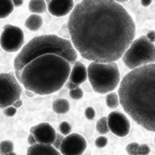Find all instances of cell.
Segmentation results:
<instances>
[{
	"mask_svg": "<svg viewBox=\"0 0 155 155\" xmlns=\"http://www.w3.org/2000/svg\"><path fill=\"white\" fill-rule=\"evenodd\" d=\"M25 94L27 95V96H29V97H33L34 96V94H35V93L34 92H32V91H30V90H25Z\"/></svg>",
	"mask_w": 155,
	"mask_h": 155,
	"instance_id": "obj_34",
	"label": "cell"
},
{
	"mask_svg": "<svg viewBox=\"0 0 155 155\" xmlns=\"http://www.w3.org/2000/svg\"><path fill=\"white\" fill-rule=\"evenodd\" d=\"M115 1H117V2H119V3H124V2H126V1H128V0H115Z\"/></svg>",
	"mask_w": 155,
	"mask_h": 155,
	"instance_id": "obj_35",
	"label": "cell"
},
{
	"mask_svg": "<svg viewBox=\"0 0 155 155\" xmlns=\"http://www.w3.org/2000/svg\"><path fill=\"white\" fill-rule=\"evenodd\" d=\"M15 108H19V107H21L22 105H23V102L19 99V100H17L16 102H15V104H13Z\"/></svg>",
	"mask_w": 155,
	"mask_h": 155,
	"instance_id": "obj_33",
	"label": "cell"
},
{
	"mask_svg": "<svg viewBox=\"0 0 155 155\" xmlns=\"http://www.w3.org/2000/svg\"><path fill=\"white\" fill-rule=\"evenodd\" d=\"M154 143H155V138H154Z\"/></svg>",
	"mask_w": 155,
	"mask_h": 155,
	"instance_id": "obj_39",
	"label": "cell"
},
{
	"mask_svg": "<svg viewBox=\"0 0 155 155\" xmlns=\"http://www.w3.org/2000/svg\"><path fill=\"white\" fill-rule=\"evenodd\" d=\"M108 125L110 131L118 137H125L130 133V122L127 117L118 112H113L108 115Z\"/></svg>",
	"mask_w": 155,
	"mask_h": 155,
	"instance_id": "obj_9",
	"label": "cell"
},
{
	"mask_svg": "<svg viewBox=\"0 0 155 155\" xmlns=\"http://www.w3.org/2000/svg\"><path fill=\"white\" fill-rule=\"evenodd\" d=\"M27 142H28V143H29L30 145L35 144V143H37V141H36V139H35V135H34L33 134H30V135L28 136Z\"/></svg>",
	"mask_w": 155,
	"mask_h": 155,
	"instance_id": "obj_28",
	"label": "cell"
},
{
	"mask_svg": "<svg viewBox=\"0 0 155 155\" xmlns=\"http://www.w3.org/2000/svg\"><path fill=\"white\" fill-rule=\"evenodd\" d=\"M29 11L34 14H42L46 9L45 0H30L28 5Z\"/></svg>",
	"mask_w": 155,
	"mask_h": 155,
	"instance_id": "obj_17",
	"label": "cell"
},
{
	"mask_svg": "<svg viewBox=\"0 0 155 155\" xmlns=\"http://www.w3.org/2000/svg\"><path fill=\"white\" fill-rule=\"evenodd\" d=\"M87 73L93 89L98 94H109L120 83V71L115 62H92L87 68Z\"/></svg>",
	"mask_w": 155,
	"mask_h": 155,
	"instance_id": "obj_4",
	"label": "cell"
},
{
	"mask_svg": "<svg viewBox=\"0 0 155 155\" xmlns=\"http://www.w3.org/2000/svg\"><path fill=\"white\" fill-rule=\"evenodd\" d=\"M60 153L61 152H59L53 144L41 143H36L27 149L28 155H59Z\"/></svg>",
	"mask_w": 155,
	"mask_h": 155,
	"instance_id": "obj_12",
	"label": "cell"
},
{
	"mask_svg": "<svg viewBox=\"0 0 155 155\" xmlns=\"http://www.w3.org/2000/svg\"><path fill=\"white\" fill-rule=\"evenodd\" d=\"M65 86H66L68 89L72 90V89H74V88H76L78 85H77L76 84H74V83L71 82V81H68V82H66V84H65Z\"/></svg>",
	"mask_w": 155,
	"mask_h": 155,
	"instance_id": "obj_30",
	"label": "cell"
},
{
	"mask_svg": "<svg viewBox=\"0 0 155 155\" xmlns=\"http://www.w3.org/2000/svg\"><path fill=\"white\" fill-rule=\"evenodd\" d=\"M18 79L12 73H2L0 74V91L1 103L0 107L5 109L11 106L19 100L21 95V86Z\"/></svg>",
	"mask_w": 155,
	"mask_h": 155,
	"instance_id": "obj_6",
	"label": "cell"
},
{
	"mask_svg": "<svg viewBox=\"0 0 155 155\" xmlns=\"http://www.w3.org/2000/svg\"><path fill=\"white\" fill-rule=\"evenodd\" d=\"M9 155H15V153H13V152H12V153H11Z\"/></svg>",
	"mask_w": 155,
	"mask_h": 155,
	"instance_id": "obj_37",
	"label": "cell"
},
{
	"mask_svg": "<svg viewBox=\"0 0 155 155\" xmlns=\"http://www.w3.org/2000/svg\"><path fill=\"white\" fill-rule=\"evenodd\" d=\"M153 0H141V3L143 6H149L152 4Z\"/></svg>",
	"mask_w": 155,
	"mask_h": 155,
	"instance_id": "obj_31",
	"label": "cell"
},
{
	"mask_svg": "<svg viewBox=\"0 0 155 155\" xmlns=\"http://www.w3.org/2000/svg\"><path fill=\"white\" fill-rule=\"evenodd\" d=\"M70 110V104L65 99H57L53 103V111L55 114H64Z\"/></svg>",
	"mask_w": 155,
	"mask_h": 155,
	"instance_id": "obj_16",
	"label": "cell"
},
{
	"mask_svg": "<svg viewBox=\"0 0 155 155\" xmlns=\"http://www.w3.org/2000/svg\"><path fill=\"white\" fill-rule=\"evenodd\" d=\"M25 35L23 30L15 25H6L1 35V47L7 53H15L20 50L24 45Z\"/></svg>",
	"mask_w": 155,
	"mask_h": 155,
	"instance_id": "obj_7",
	"label": "cell"
},
{
	"mask_svg": "<svg viewBox=\"0 0 155 155\" xmlns=\"http://www.w3.org/2000/svg\"><path fill=\"white\" fill-rule=\"evenodd\" d=\"M69 95H70V97H71L72 99H74V100H80V99H82L83 96H84V92H83V90H82L80 87L77 86L76 88L70 90Z\"/></svg>",
	"mask_w": 155,
	"mask_h": 155,
	"instance_id": "obj_22",
	"label": "cell"
},
{
	"mask_svg": "<svg viewBox=\"0 0 155 155\" xmlns=\"http://www.w3.org/2000/svg\"><path fill=\"white\" fill-rule=\"evenodd\" d=\"M126 152L129 154H149L150 147L147 144H138L137 143H129L126 146Z\"/></svg>",
	"mask_w": 155,
	"mask_h": 155,
	"instance_id": "obj_14",
	"label": "cell"
},
{
	"mask_svg": "<svg viewBox=\"0 0 155 155\" xmlns=\"http://www.w3.org/2000/svg\"><path fill=\"white\" fill-rule=\"evenodd\" d=\"M124 64L130 69L155 63V45L147 36L135 39L123 55Z\"/></svg>",
	"mask_w": 155,
	"mask_h": 155,
	"instance_id": "obj_5",
	"label": "cell"
},
{
	"mask_svg": "<svg viewBox=\"0 0 155 155\" xmlns=\"http://www.w3.org/2000/svg\"><path fill=\"white\" fill-rule=\"evenodd\" d=\"M59 130H60V133L64 135H68L71 134V125L67 123V122H63L60 124L59 125Z\"/></svg>",
	"mask_w": 155,
	"mask_h": 155,
	"instance_id": "obj_23",
	"label": "cell"
},
{
	"mask_svg": "<svg viewBox=\"0 0 155 155\" xmlns=\"http://www.w3.org/2000/svg\"><path fill=\"white\" fill-rule=\"evenodd\" d=\"M77 60L72 41L55 35L34 37L14 61L15 74L24 87L39 95L58 92Z\"/></svg>",
	"mask_w": 155,
	"mask_h": 155,
	"instance_id": "obj_2",
	"label": "cell"
},
{
	"mask_svg": "<svg viewBox=\"0 0 155 155\" xmlns=\"http://www.w3.org/2000/svg\"><path fill=\"white\" fill-rule=\"evenodd\" d=\"M13 3L15 5V6L18 7V6H21L23 5V0H13Z\"/></svg>",
	"mask_w": 155,
	"mask_h": 155,
	"instance_id": "obj_32",
	"label": "cell"
},
{
	"mask_svg": "<svg viewBox=\"0 0 155 155\" xmlns=\"http://www.w3.org/2000/svg\"><path fill=\"white\" fill-rule=\"evenodd\" d=\"M43 24V19L38 14H33L25 20V26L31 31H37Z\"/></svg>",
	"mask_w": 155,
	"mask_h": 155,
	"instance_id": "obj_15",
	"label": "cell"
},
{
	"mask_svg": "<svg viewBox=\"0 0 155 155\" xmlns=\"http://www.w3.org/2000/svg\"><path fill=\"white\" fill-rule=\"evenodd\" d=\"M64 135V134H63ZM62 134H57L56 136V139L54 141V143H53V145L57 149V150H60V147H61V144H62V142L64 140V137H63Z\"/></svg>",
	"mask_w": 155,
	"mask_h": 155,
	"instance_id": "obj_27",
	"label": "cell"
},
{
	"mask_svg": "<svg viewBox=\"0 0 155 155\" xmlns=\"http://www.w3.org/2000/svg\"><path fill=\"white\" fill-rule=\"evenodd\" d=\"M15 5L13 0H0V16L2 19L7 17L14 11Z\"/></svg>",
	"mask_w": 155,
	"mask_h": 155,
	"instance_id": "obj_18",
	"label": "cell"
},
{
	"mask_svg": "<svg viewBox=\"0 0 155 155\" xmlns=\"http://www.w3.org/2000/svg\"><path fill=\"white\" fill-rule=\"evenodd\" d=\"M34 128H35V126H34V127H32V128L30 129V133H31V134H33V132H34Z\"/></svg>",
	"mask_w": 155,
	"mask_h": 155,
	"instance_id": "obj_36",
	"label": "cell"
},
{
	"mask_svg": "<svg viewBox=\"0 0 155 155\" xmlns=\"http://www.w3.org/2000/svg\"><path fill=\"white\" fill-rule=\"evenodd\" d=\"M119 104H120L119 94L114 92L109 93L106 96V105L111 109H114L117 108Z\"/></svg>",
	"mask_w": 155,
	"mask_h": 155,
	"instance_id": "obj_19",
	"label": "cell"
},
{
	"mask_svg": "<svg viewBox=\"0 0 155 155\" xmlns=\"http://www.w3.org/2000/svg\"><path fill=\"white\" fill-rule=\"evenodd\" d=\"M14 150V144L11 141H3L0 143L1 155H9Z\"/></svg>",
	"mask_w": 155,
	"mask_h": 155,
	"instance_id": "obj_21",
	"label": "cell"
},
{
	"mask_svg": "<svg viewBox=\"0 0 155 155\" xmlns=\"http://www.w3.org/2000/svg\"><path fill=\"white\" fill-rule=\"evenodd\" d=\"M45 1H46V3H49V2H50L51 0H45Z\"/></svg>",
	"mask_w": 155,
	"mask_h": 155,
	"instance_id": "obj_38",
	"label": "cell"
},
{
	"mask_svg": "<svg viewBox=\"0 0 155 155\" xmlns=\"http://www.w3.org/2000/svg\"><path fill=\"white\" fill-rule=\"evenodd\" d=\"M146 36L148 37V39L151 41V42H153V43H154L155 42V31H150V32H148L147 33V35H146Z\"/></svg>",
	"mask_w": 155,
	"mask_h": 155,
	"instance_id": "obj_29",
	"label": "cell"
},
{
	"mask_svg": "<svg viewBox=\"0 0 155 155\" xmlns=\"http://www.w3.org/2000/svg\"><path fill=\"white\" fill-rule=\"evenodd\" d=\"M33 134L35 135L37 143L46 144H53L57 136L54 127L47 123H42L35 126Z\"/></svg>",
	"mask_w": 155,
	"mask_h": 155,
	"instance_id": "obj_10",
	"label": "cell"
},
{
	"mask_svg": "<svg viewBox=\"0 0 155 155\" xmlns=\"http://www.w3.org/2000/svg\"><path fill=\"white\" fill-rule=\"evenodd\" d=\"M68 31L80 55L111 63L123 57L135 37V24L115 0H82L70 14Z\"/></svg>",
	"mask_w": 155,
	"mask_h": 155,
	"instance_id": "obj_1",
	"label": "cell"
},
{
	"mask_svg": "<svg viewBox=\"0 0 155 155\" xmlns=\"http://www.w3.org/2000/svg\"><path fill=\"white\" fill-rule=\"evenodd\" d=\"M87 76H88V73L86 67L82 63L76 61L72 68L69 76V81L76 84L77 85H80L86 81Z\"/></svg>",
	"mask_w": 155,
	"mask_h": 155,
	"instance_id": "obj_13",
	"label": "cell"
},
{
	"mask_svg": "<svg viewBox=\"0 0 155 155\" xmlns=\"http://www.w3.org/2000/svg\"><path fill=\"white\" fill-rule=\"evenodd\" d=\"M84 115L88 120H93L95 117V111L93 107H87L84 110Z\"/></svg>",
	"mask_w": 155,
	"mask_h": 155,
	"instance_id": "obj_25",
	"label": "cell"
},
{
	"mask_svg": "<svg viewBox=\"0 0 155 155\" xmlns=\"http://www.w3.org/2000/svg\"><path fill=\"white\" fill-rule=\"evenodd\" d=\"M86 146V141L82 135L78 134H70L64 138L60 152L64 155H80L84 153Z\"/></svg>",
	"mask_w": 155,
	"mask_h": 155,
	"instance_id": "obj_8",
	"label": "cell"
},
{
	"mask_svg": "<svg viewBox=\"0 0 155 155\" xmlns=\"http://www.w3.org/2000/svg\"><path fill=\"white\" fill-rule=\"evenodd\" d=\"M4 114H5V116L12 117L16 114V108L14 105L13 106H8V107L4 109Z\"/></svg>",
	"mask_w": 155,
	"mask_h": 155,
	"instance_id": "obj_26",
	"label": "cell"
},
{
	"mask_svg": "<svg viewBox=\"0 0 155 155\" xmlns=\"http://www.w3.org/2000/svg\"><path fill=\"white\" fill-rule=\"evenodd\" d=\"M120 104L139 125L155 133V64L128 73L120 83Z\"/></svg>",
	"mask_w": 155,
	"mask_h": 155,
	"instance_id": "obj_3",
	"label": "cell"
},
{
	"mask_svg": "<svg viewBox=\"0 0 155 155\" xmlns=\"http://www.w3.org/2000/svg\"><path fill=\"white\" fill-rule=\"evenodd\" d=\"M108 143V139L105 136H100L95 140V145L98 148H104L107 145Z\"/></svg>",
	"mask_w": 155,
	"mask_h": 155,
	"instance_id": "obj_24",
	"label": "cell"
},
{
	"mask_svg": "<svg viewBox=\"0 0 155 155\" xmlns=\"http://www.w3.org/2000/svg\"><path fill=\"white\" fill-rule=\"evenodd\" d=\"M48 11L54 16H64L74 8V0H51L47 5Z\"/></svg>",
	"mask_w": 155,
	"mask_h": 155,
	"instance_id": "obj_11",
	"label": "cell"
},
{
	"mask_svg": "<svg viewBox=\"0 0 155 155\" xmlns=\"http://www.w3.org/2000/svg\"><path fill=\"white\" fill-rule=\"evenodd\" d=\"M96 130L101 134H106L109 133V125H108V118L103 117L96 124Z\"/></svg>",
	"mask_w": 155,
	"mask_h": 155,
	"instance_id": "obj_20",
	"label": "cell"
}]
</instances>
